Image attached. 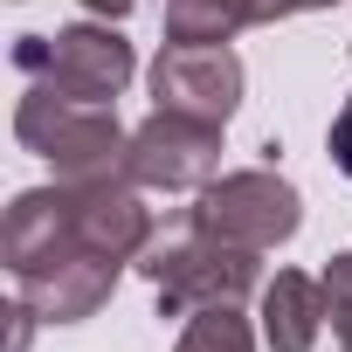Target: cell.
<instances>
[{
    "label": "cell",
    "mask_w": 352,
    "mask_h": 352,
    "mask_svg": "<svg viewBox=\"0 0 352 352\" xmlns=\"http://www.w3.org/2000/svg\"><path fill=\"white\" fill-rule=\"evenodd\" d=\"M138 270L159 290V318H194V311H214V304H249L256 283H263L256 249L221 242V235H208L194 221L180 235H152Z\"/></svg>",
    "instance_id": "6da1fadb"
},
{
    "label": "cell",
    "mask_w": 352,
    "mask_h": 352,
    "mask_svg": "<svg viewBox=\"0 0 352 352\" xmlns=\"http://www.w3.org/2000/svg\"><path fill=\"white\" fill-rule=\"evenodd\" d=\"M14 138L56 166V180H111V173H124V145H131L111 104H76L56 97L49 83H28L14 111Z\"/></svg>",
    "instance_id": "7a4b0ae2"
},
{
    "label": "cell",
    "mask_w": 352,
    "mask_h": 352,
    "mask_svg": "<svg viewBox=\"0 0 352 352\" xmlns=\"http://www.w3.org/2000/svg\"><path fill=\"white\" fill-rule=\"evenodd\" d=\"M14 69L28 83H49L56 97H76V104H118L138 56L131 42L104 21H76V28H56V35H21L14 42Z\"/></svg>",
    "instance_id": "3957f363"
},
{
    "label": "cell",
    "mask_w": 352,
    "mask_h": 352,
    "mask_svg": "<svg viewBox=\"0 0 352 352\" xmlns=\"http://www.w3.org/2000/svg\"><path fill=\"white\" fill-rule=\"evenodd\" d=\"M187 221L208 228V235H221V242H242V249L263 256V249H283V242L297 235L304 201H297V187L283 180V173L249 166V173H221V180H208L201 201L187 208Z\"/></svg>",
    "instance_id": "277c9868"
},
{
    "label": "cell",
    "mask_w": 352,
    "mask_h": 352,
    "mask_svg": "<svg viewBox=\"0 0 352 352\" xmlns=\"http://www.w3.org/2000/svg\"><path fill=\"white\" fill-rule=\"evenodd\" d=\"M124 180L152 187V194H187L221 180V124L180 118V111H152L131 145H124Z\"/></svg>",
    "instance_id": "5b68a950"
},
{
    "label": "cell",
    "mask_w": 352,
    "mask_h": 352,
    "mask_svg": "<svg viewBox=\"0 0 352 352\" xmlns=\"http://www.w3.org/2000/svg\"><path fill=\"white\" fill-rule=\"evenodd\" d=\"M152 104L201 124H228L242 104V56L228 42H166L152 63Z\"/></svg>",
    "instance_id": "8992f818"
},
{
    "label": "cell",
    "mask_w": 352,
    "mask_h": 352,
    "mask_svg": "<svg viewBox=\"0 0 352 352\" xmlns=\"http://www.w3.org/2000/svg\"><path fill=\"white\" fill-rule=\"evenodd\" d=\"M118 270L111 256H76V263H56L42 276H21V304L42 318V324H83L111 290H118Z\"/></svg>",
    "instance_id": "52a82bcc"
},
{
    "label": "cell",
    "mask_w": 352,
    "mask_h": 352,
    "mask_svg": "<svg viewBox=\"0 0 352 352\" xmlns=\"http://www.w3.org/2000/svg\"><path fill=\"white\" fill-rule=\"evenodd\" d=\"M290 14H304V0H166V42H235Z\"/></svg>",
    "instance_id": "ba28073f"
},
{
    "label": "cell",
    "mask_w": 352,
    "mask_h": 352,
    "mask_svg": "<svg viewBox=\"0 0 352 352\" xmlns=\"http://www.w3.org/2000/svg\"><path fill=\"white\" fill-rule=\"evenodd\" d=\"M318 331H324V276L276 270V283L263 290V345L270 352H311Z\"/></svg>",
    "instance_id": "9c48e42d"
},
{
    "label": "cell",
    "mask_w": 352,
    "mask_h": 352,
    "mask_svg": "<svg viewBox=\"0 0 352 352\" xmlns=\"http://www.w3.org/2000/svg\"><path fill=\"white\" fill-rule=\"evenodd\" d=\"M173 352H256V331L242 318V304H214V311H194L180 345Z\"/></svg>",
    "instance_id": "30bf717a"
},
{
    "label": "cell",
    "mask_w": 352,
    "mask_h": 352,
    "mask_svg": "<svg viewBox=\"0 0 352 352\" xmlns=\"http://www.w3.org/2000/svg\"><path fill=\"white\" fill-rule=\"evenodd\" d=\"M324 324L338 338H352V249L324 263Z\"/></svg>",
    "instance_id": "8fae6325"
},
{
    "label": "cell",
    "mask_w": 352,
    "mask_h": 352,
    "mask_svg": "<svg viewBox=\"0 0 352 352\" xmlns=\"http://www.w3.org/2000/svg\"><path fill=\"white\" fill-rule=\"evenodd\" d=\"M324 145H331V166L352 180V97L338 104V118H331V138H324Z\"/></svg>",
    "instance_id": "7c38bea8"
},
{
    "label": "cell",
    "mask_w": 352,
    "mask_h": 352,
    "mask_svg": "<svg viewBox=\"0 0 352 352\" xmlns=\"http://www.w3.org/2000/svg\"><path fill=\"white\" fill-rule=\"evenodd\" d=\"M83 8H90V14H104V21H124L138 0H83Z\"/></svg>",
    "instance_id": "4fadbf2b"
},
{
    "label": "cell",
    "mask_w": 352,
    "mask_h": 352,
    "mask_svg": "<svg viewBox=\"0 0 352 352\" xmlns=\"http://www.w3.org/2000/svg\"><path fill=\"white\" fill-rule=\"evenodd\" d=\"M304 8H331V0H304Z\"/></svg>",
    "instance_id": "5bb4252c"
},
{
    "label": "cell",
    "mask_w": 352,
    "mask_h": 352,
    "mask_svg": "<svg viewBox=\"0 0 352 352\" xmlns=\"http://www.w3.org/2000/svg\"><path fill=\"white\" fill-rule=\"evenodd\" d=\"M338 352H352V338H338Z\"/></svg>",
    "instance_id": "9a60e30c"
}]
</instances>
